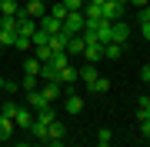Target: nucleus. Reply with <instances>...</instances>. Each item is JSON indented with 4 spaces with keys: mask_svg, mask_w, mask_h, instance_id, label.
<instances>
[{
    "mask_svg": "<svg viewBox=\"0 0 150 147\" xmlns=\"http://www.w3.org/2000/svg\"><path fill=\"white\" fill-rule=\"evenodd\" d=\"M83 27H87V17H83V10H70L67 17H64V33H83Z\"/></svg>",
    "mask_w": 150,
    "mask_h": 147,
    "instance_id": "obj_1",
    "label": "nucleus"
},
{
    "mask_svg": "<svg viewBox=\"0 0 150 147\" xmlns=\"http://www.w3.org/2000/svg\"><path fill=\"white\" fill-rule=\"evenodd\" d=\"M130 37H134L130 23H123V20H113L110 23V44H127Z\"/></svg>",
    "mask_w": 150,
    "mask_h": 147,
    "instance_id": "obj_2",
    "label": "nucleus"
},
{
    "mask_svg": "<svg viewBox=\"0 0 150 147\" xmlns=\"http://www.w3.org/2000/svg\"><path fill=\"white\" fill-rule=\"evenodd\" d=\"M77 80H80V67L67 64V67H60V70H57V84H64V90H70Z\"/></svg>",
    "mask_w": 150,
    "mask_h": 147,
    "instance_id": "obj_3",
    "label": "nucleus"
},
{
    "mask_svg": "<svg viewBox=\"0 0 150 147\" xmlns=\"http://www.w3.org/2000/svg\"><path fill=\"white\" fill-rule=\"evenodd\" d=\"M123 10H127V4H117V0H107V4H100L103 20H123Z\"/></svg>",
    "mask_w": 150,
    "mask_h": 147,
    "instance_id": "obj_4",
    "label": "nucleus"
},
{
    "mask_svg": "<svg viewBox=\"0 0 150 147\" xmlns=\"http://www.w3.org/2000/svg\"><path fill=\"white\" fill-rule=\"evenodd\" d=\"M64 137H67V127L54 117V120L47 124V144H64Z\"/></svg>",
    "mask_w": 150,
    "mask_h": 147,
    "instance_id": "obj_5",
    "label": "nucleus"
},
{
    "mask_svg": "<svg viewBox=\"0 0 150 147\" xmlns=\"http://www.w3.org/2000/svg\"><path fill=\"white\" fill-rule=\"evenodd\" d=\"M27 107H33V114H37V110L50 107V100L43 97V90H40V87H33V90H27Z\"/></svg>",
    "mask_w": 150,
    "mask_h": 147,
    "instance_id": "obj_6",
    "label": "nucleus"
},
{
    "mask_svg": "<svg viewBox=\"0 0 150 147\" xmlns=\"http://www.w3.org/2000/svg\"><path fill=\"white\" fill-rule=\"evenodd\" d=\"M33 117H37V114H33V107H17V114H13V124L20 127V131H27V127L33 124Z\"/></svg>",
    "mask_w": 150,
    "mask_h": 147,
    "instance_id": "obj_7",
    "label": "nucleus"
},
{
    "mask_svg": "<svg viewBox=\"0 0 150 147\" xmlns=\"http://www.w3.org/2000/svg\"><path fill=\"white\" fill-rule=\"evenodd\" d=\"M40 90H43V97H47L50 104H54L57 97H64V94H67V90H64V84H57V80H43V87H40Z\"/></svg>",
    "mask_w": 150,
    "mask_h": 147,
    "instance_id": "obj_8",
    "label": "nucleus"
},
{
    "mask_svg": "<svg viewBox=\"0 0 150 147\" xmlns=\"http://www.w3.org/2000/svg\"><path fill=\"white\" fill-rule=\"evenodd\" d=\"M20 10L27 13V17H33V20H40V17L47 13V4H43V0H27V4L20 7Z\"/></svg>",
    "mask_w": 150,
    "mask_h": 147,
    "instance_id": "obj_9",
    "label": "nucleus"
},
{
    "mask_svg": "<svg viewBox=\"0 0 150 147\" xmlns=\"http://www.w3.org/2000/svg\"><path fill=\"white\" fill-rule=\"evenodd\" d=\"M80 57L87 60V64H100V60H103V44H87Z\"/></svg>",
    "mask_w": 150,
    "mask_h": 147,
    "instance_id": "obj_10",
    "label": "nucleus"
},
{
    "mask_svg": "<svg viewBox=\"0 0 150 147\" xmlns=\"http://www.w3.org/2000/svg\"><path fill=\"white\" fill-rule=\"evenodd\" d=\"M83 47H87L83 33H74V37H67V54H70V57H80V54H83Z\"/></svg>",
    "mask_w": 150,
    "mask_h": 147,
    "instance_id": "obj_11",
    "label": "nucleus"
},
{
    "mask_svg": "<svg viewBox=\"0 0 150 147\" xmlns=\"http://www.w3.org/2000/svg\"><path fill=\"white\" fill-rule=\"evenodd\" d=\"M37 23H40V27L47 30V33H60V30H64V20H57L54 13H43V17H40Z\"/></svg>",
    "mask_w": 150,
    "mask_h": 147,
    "instance_id": "obj_12",
    "label": "nucleus"
},
{
    "mask_svg": "<svg viewBox=\"0 0 150 147\" xmlns=\"http://www.w3.org/2000/svg\"><path fill=\"white\" fill-rule=\"evenodd\" d=\"M64 107H67V114H74V117H77V114L83 110V97L70 90V94H67V100H64Z\"/></svg>",
    "mask_w": 150,
    "mask_h": 147,
    "instance_id": "obj_13",
    "label": "nucleus"
},
{
    "mask_svg": "<svg viewBox=\"0 0 150 147\" xmlns=\"http://www.w3.org/2000/svg\"><path fill=\"white\" fill-rule=\"evenodd\" d=\"M27 134L33 137V141H40V144H47V124H43V120H37V117H33V124L27 127Z\"/></svg>",
    "mask_w": 150,
    "mask_h": 147,
    "instance_id": "obj_14",
    "label": "nucleus"
},
{
    "mask_svg": "<svg viewBox=\"0 0 150 147\" xmlns=\"http://www.w3.org/2000/svg\"><path fill=\"white\" fill-rule=\"evenodd\" d=\"M97 77H100V70H97V64H83V67H80V80L87 84V87H90V84L97 80Z\"/></svg>",
    "mask_w": 150,
    "mask_h": 147,
    "instance_id": "obj_15",
    "label": "nucleus"
},
{
    "mask_svg": "<svg viewBox=\"0 0 150 147\" xmlns=\"http://www.w3.org/2000/svg\"><path fill=\"white\" fill-rule=\"evenodd\" d=\"M13 117H4V114H0V141H10V137H13Z\"/></svg>",
    "mask_w": 150,
    "mask_h": 147,
    "instance_id": "obj_16",
    "label": "nucleus"
},
{
    "mask_svg": "<svg viewBox=\"0 0 150 147\" xmlns=\"http://www.w3.org/2000/svg\"><path fill=\"white\" fill-rule=\"evenodd\" d=\"M123 57V44H103V60H120Z\"/></svg>",
    "mask_w": 150,
    "mask_h": 147,
    "instance_id": "obj_17",
    "label": "nucleus"
},
{
    "mask_svg": "<svg viewBox=\"0 0 150 147\" xmlns=\"http://www.w3.org/2000/svg\"><path fill=\"white\" fill-rule=\"evenodd\" d=\"M33 57H37V60H40V64H47V60H50V57H54V50H50L47 44H40V47H33Z\"/></svg>",
    "mask_w": 150,
    "mask_h": 147,
    "instance_id": "obj_18",
    "label": "nucleus"
},
{
    "mask_svg": "<svg viewBox=\"0 0 150 147\" xmlns=\"http://www.w3.org/2000/svg\"><path fill=\"white\" fill-rule=\"evenodd\" d=\"M90 90H93V94H107V90H110V80H107V77H97V80L90 84Z\"/></svg>",
    "mask_w": 150,
    "mask_h": 147,
    "instance_id": "obj_19",
    "label": "nucleus"
},
{
    "mask_svg": "<svg viewBox=\"0 0 150 147\" xmlns=\"http://www.w3.org/2000/svg\"><path fill=\"white\" fill-rule=\"evenodd\" d=\"M20 7H17V0H0V17H7V13H17Z\"/></svg>",
    "mask_w": 150,
    "mask_h": 147,
    "instance_id": "obj_20",
    "label": "nucleus"
},
{
    "mask_svg": "<svg viewBox=\"0 0 150 147\" xmlns=\"http://www.w3.org/2000/svg\"><path fill=\"white\" fill-rule=\"evenodd\" d=\"M23 74H40V60L37 57H27V60H23Z\"/></svg>",
    "mask_w": 150,
    "mask_h": 147,
    "instance_id": "obj_21",
    "label": "nucleus"
},
{
    "mask_svg": "<svg viewBox=\"0 0 150 147\" xmlns=\"http://www.w3.org/2000/svg\"><path fill=\"white\" fill-rule=\"evenodd\" d=\"M40 87V74H23V90H33Z\"/></svg>",
    "mask_w": 150,
    "mask_h": 147,
    "instance_id": "obj_22",
    "label": "nucleus"
},
{
    "mask_svg": "<svg viewBox=\"0 0 150 147\" xmlns=\"http://www.w3.org/2000/svg\"><path fill=\"white\" fill-rule=\"evenodd\" d=\"M30 40H33V47H40V44H47V40H50V33L43 30V27H37V30H33V37H30Z\"/></svg>",
    "mask_w": 150,
    "mask_h": 147,
    "instance_id": "obj_23",
    "label": "nucleus"
},
{
    "mask_svg": "<svg viewBox=\"0 0 150 147\" xmlns=\"http://www.w3.org/2000/svg\"><path fill=\"white\" fill-rule=\"evenodd\" d=\"M13 47H17V50H23V54H27V50H33V40H30V37H20V33H17V40H13Z\"/></svg>",
    "mask_w": 150,
    "mask_h": 147,
    "instance_id": "obj_24",
    "label": "nucleus"
},
{
    "mask_svg": "<svg viewBox=\"0 0 150 147\" xmlns=\"http://www.w3.org/2000/svg\"><path fill=\"white\" fill-rule=\"evenodd\" d=\"M110 141H113V134L107 131V127H100V131H97V144H100V147H107Z\"/></svg>",
    "mask_w": 150,
    "mask_h": 147,
    "instance_id": "obj_25",
    "label": "nucleus"
},
{
    "mask_svg": "<svg viewBox=\"0 0 150 147\" xmlns=\"http://www.w3.org/2000/svg\"><path fill=\"white\" fill-rule=\"evenodd\" d=\"M13 40H17V33H10V30H0V44H4V47H13Z\"/></svg>",
    "mask_w": 150,
    "mask_h": 147,
    "instance_id": "obj_26",
    "label": "nucleus"
},
{
    "mask_svg": "<svg viewBox=\"0 0 150 147\" xmlns=\"http://www.w3.org/2000/svg\"><path fill=\"white\" fill-rule=\"evenodd\" d=\"M47 13H54V17H57V20H64V17H67L70 10H67V7H64V4H54V10H47Z\"/></svg>",
    "mask_w": 150,
    "mask_h": 147,
    "instance_id": "obj_27",
    "label": "nucleus"
},
{
    "mask_svg": "<svg viewBox=\"0 0 150 147\" xmlns=\"http://www.w3.org/2000/svg\"><path fill=\"white\" fill-rule=\"evenodd\" d=\"M137 20H140V23H150V4H147V7H140V13H137Z\"/></svg>",
    "mask_w": 150,
    "mask_h": 147,
    "instance_id": "obj_28",
    "label": "nucleus"
},
{
    "mask_svg": "<svg viewBox=\"0 0 150 147\" xmlns=\"http://www.w3.org/2000/svg\"><path fill=\"white\" fill-rule=\"evenodd\" d=\"M0 114H4V117H13V114H17V104H4V107H0Z\"/></svg>",
    "mask_w": 150,
    "mask_h": 147,
    "instance_id": "obj_29",
    "label": "nucleus"
},
{
    "mask_svg": "<svg viewBox=\"0 0 150 147\" xmlns=\"http://www.w3.org/2000/svg\"><path fill=\"white\" fill-rule=\"evenodd\" d=\"M140 80H144V84H150V64H144V67H140Z\"/></svg>",
    "mask_w": 150,
    "mask_h": 147,
    "instance_id": "obj_30",
    "label": "nucleus"
},
{
    "mask_svg": "<svg viewBox=\"0 0 150 147\" xmlns=\"http://www.w3.org/2000/svg\"><path fill=\"white\" fill-rule=\"evenodd\" d=\"M150 4V0H127V7H137V10H140V7H147Z\"/></svg>",
    "mask_w": 150,
    "mask_h": 147,
    "instance_id": "obj_31",
    "label": "nucleus"
},
{
    "mask_svg": "<svg viewBox=\"0 0 150 147\" xmlns=\"http://www.w3.org/2000/svg\"><path fill=\"white\" fill-rule=\"evenodd\" d=\"M140 33H144V37L150 40V23H140Z\"/></svg>",
    "mask_w": 150,
    "mask_h": 147,
    "instance_id": "obj_32",
    "label": "nucleus"
},
{
    "mask_svg": "<svg viewBox=\"0 0 150 147\" xmlns=\"http://www.w3.org/2000/svg\"><path fill=\"white\" fill-rule=\"evenodd\" d=\"M4 87H7V80H4V77H0V90H4Z\"/></svg>",
    "mask_w": 150,
    "mask_h": 147,
    "instance_id": "obj_33",
    "label": "nucleus"
},
{
    "mask_svg": "<svg viewBox=\"0 0 150 147\" xmlns=\"http://www.w3.org/2000/svg\"><path fill=\"white\" fill-rule=\"evenodd\" d=\"M90 4H107V0H90Z\"/></svg>",
    "mask_w": 150,
    "mask_h": 147,
    "instance_id": "obj_34",
    "label": "nucleus"
},
{
    "mask_svg": "<svg viewBox=\"0 0 150 147\" xmlns=\"http://www.w3.org/2000/svg\"><path fill=\"white\" fill-rule=\"evenodd\" d=\"M117 4H127V0H117Z\"/></svg>",
    "mask_w": 150,
    "mask_h": 147,
    "instance_id": "obj_35",
    "label": "nucleus"
},
{
    "mask_svg": "<svg viewBox=\"0 0 150 147\" xmlns=\"http://www.w3.org/2000/svg\"><path fill=\"white\" fill-rule=\"evenodd\" d=\"M147 144H150V137H147Z\"/></svg>",
    "mask_w": 150,
    "mask_h": 147,
    "instance_id": "obj_36",
    "label": "nucleus"
},
{
    "mask_svg": "<svg viewBox=\"0 0 150 147\" xmlns=\"http://www.w3.org/2000/svg\"><path fill=\"white\" fill-rule=\"evenodd\" d=\"M23 4H27V0H23Z\"/></svg>",
    "mask_w": 150,
    "mask_h": 147,
    "instance_id": "obj_37",
    "label": "nucleus"
}]
</instances>
